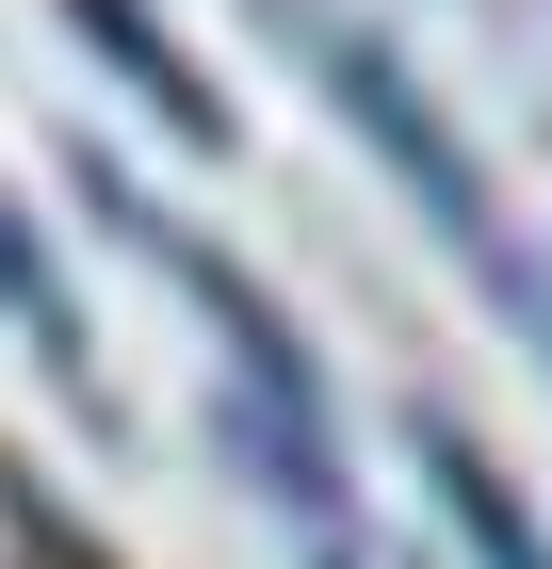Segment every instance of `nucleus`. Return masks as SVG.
<instances>
[{
  "instance_id": "f257e3e1",
  "label": "nucleus",
  "mask_w": 552,
  "mask_h": 569,
  "mask_svg": "<svg viewBox=\"0 0 552 569\" xmlns=\"http://www.w3.org/2000/svg\"><path fill=\"white\" fill-rule=\"evenodd\" d=\"M260 17H277V33H293V66L341 98V114H358V131H374V163L407 179V196H423V228L455 244L471 277H504V309H536V342H552V293H536V261L504 244V212H488V179H471L455 114H439V98L407 82V66H390V49L358 33V17H325V0H260Z\"/></svg>"
},
{
  "instance_id": "f03ea898",
  "label": "nucleus",
  "mask_w": 552,
  "mask_h": 569,
  "mask_svg": "<svg viewBox=\"0 0 552 569\" xmlns=\"http://www.w3.org/2000/svg\"><path fill=\"white\" fill-rule=\"evenodd\" d=\"M49 17H66V33H82V49L114 66L130 98H147V114H163L179 147H228V98H212V82H195V66L163 49V17H147V0H49Z\"/></svg>"
},
{
  "instance_id": "7ed1b4c3",
  "label": "nucleus",
  "mask_w": 552,
  "mask_h": 569,
  "mask_svg": "<svg viewBox=\"0 0 552 569\" xmlns=\"http://www.w3.org/2000/svg\"><path fill=\"white\" fill-rule=\"evenodd\" d=\"M423 472H439V505H455V537H471V569H552V537H536V505H520L488 456H471V423H439L423 407Z\"/></svg>"
},
{
  "instance_id": "20e7f679",
  "label": "nucleus",
  "mask_w": 552,
  "mask_h": 569,
  "mask_svg": "<svg viewBox=\"0 0 552 569\" xmlns=\"http://www.w3.org/2000/svg\"><path fill=\"white\" fill-rule=\"evenodd\" d=\"M0 309L33 326L49 375H82V326H66V293H49V261H33V228H17V212H0Z\"/></svg>"
}]
</instances>
